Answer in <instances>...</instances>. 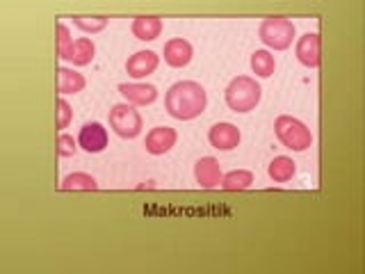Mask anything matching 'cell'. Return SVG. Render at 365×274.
Wrapping results in <instances>:
<instances>
[{"label": "cell", "mask_w": 365, "mask_h": 274, "mask_svg": "<svg viewBox=\"0 0 365 274\" xmlns=\"http://www.w3.org/2000/svg\"><path fill=\"white\" fill-rule=\"evenodd\" d=\"M176 142H179V133L174 129H169V126H155V129L146 133L144 149L151 155H164L174 149Z\"/></svg>", "instance_id": "10"}, {"label": "cell", "mask_w": 365, "mask_h": 274, "mask_svg": "<svg viewBox=\"0 0 365 274\" xmlns=\"http://www.w3.org/2000/svg\"><path fill=\"white\" fill-rule=\"evenodd\" d=\"M208 142L213 149L217 151H233L238 149L242 142V133L235 124L231 121H220L215 124L213 129L208 131Z\"/></svg>", "instance_id": "8"}, {"label": "cell", "mask_w": 365, "mask_h": 274, "mask_svg": "<svg viewBox=\"0 0 365 274\" xmlns=\"http://www.w3.org/2000/svg\"><path fill=\"white\" fill-rule=\"evenodd\" d=\"M294 55L306 68H318L322 62V39L318 32H306L294 44Z\"/></svg>", "instance_id": "9"}, {"label": "cell", "mask_w": 365, "mask_h": 274, "mask_svg": "<svg viewBox=\"0 0 365 274\" xmlns=\"http://www.w3.org/2000/svg\"><path fill=\"white\" fill-rule=\"evenodd\" d=\"M73 121V107L68 105L66 99L57 101V131H64L68 129V124Z\"/></svg>", "instance_id": "23"}, {"label": "cell", "mask_w": 365, "mask_h": 274, "mask_svg": "<svg viewBox=\"0 0 365 274\" xmlns=\"http://www.w3.org/2000/svg\"><path fill=\"white\" fill-rule=\"evenodd\" d=\"M274 135L285 149H290L294 153H301V151H309L313 146V133L311 129L306 126L301 119L297 117H290V114H281L276 117L274 121Z\"/></svg>", "instance_id": "3"}, {"label": "cell", "mask_w": 365, "mask_h": 274, "mask_svg": "<svg viewBox=\"0 0 365 274\" xmlns=\"http://www.w3.org/2000/svg\"><path fill=\"white\" fill-rule=\"evenodd\" d=\"M76 151H78V142L71 135L60 133V137H57V155L60 158H73Z\"/></svg>", "instance_id": "22"}, {"label": "cell", "mask_w": 365, "mask_h": 274, "mask_svg": "<svg viewBox=\"0 0 365 274\" xmlns=\"http://www.w3.org/2000/svg\"><path fill=\"white\" fill-rule=\"evenodd\" d=\"M194 179H196V183H199V188H203V190L220 188V183H222L220 160L213 158V155H205V158L196 160V165H194Z\"/></svg>", "instance_id": "14"}, {"label": "cell", "mask_w": 365, "mask_h": 274, "mask_svg": "<svg viewBox=\"0 0 365 274\" xmlns=\"http://www.w3.org/2000/svg\"><path fill=\"white\" fill-rule=\"evenodd\" d=\"M263 99V87L251 76H238L226 85L224 101L233 112H251Z\"/></svg>", "instance_id": "2"}, {"label": "cell", "mask_w": 365, "mask_h": 274, "mask_svg": "<svg viewBox=\"0 0 365 274\" xmlns=\"http://www.w3.org/2000/svg\"><path fill=\"white\" fill-rule=\"evenodd\" d=\"M164 64H169L172 68H183L192 62V57H194V48L192 44L187 42V39L183 37H174L169 39V42L164 44Z\"/></svg>", "instance_id": "13"}, {"label": "cell", "mask_w": 365, "mask_h": 274, "mask_svg": "<svg viewBox=\"0 0 365 274\" xmlns=\"http://www.w3.org/2000/svg\"><path fill=\"white\" fill-rule=\"evenodd\" d=\"M157 64H160V55L155 51H137L126 60V73L133 81H144V78L155 73Z\"/></svg>", "instance_id": "11"}, {"label": "cell", "mask_w": 365, "mask_h": 274, "mask_svg": "<svg viewBox=\"0 0 365 274\" xmlns=\"http://www.w3.org/2000/svg\"><path fill=\"white\" fill-rule=\"evenodd\" d=\"M57 57H62V60L68 62L71 66H87V64H92L96 57V44L90 37L71 39L64 48L57 51Z\"/></svg>", "instance_id": "6"}, {"label": "cell", "mask_w": 365, "mask_h": 274, "mask_svg": "<svg viewBox=\"0 0 365 274\" xmlns=\"http://www.w3.org/2000/svg\"><path fill=\"white\" fill-rule=\"evenodd\" d=\"M144 188L153 190V188H155V183H153V181H146V183H142V185H137V190H144Z\"/></svg>", "instance_id": "25"}, {"label": "cell", "mask_w": 365, "mask_h": 274, "mask_svg": "<svg viewBox=\"0 0 365 274\" xmlns=\"http://www.w3.org/2000/svg\"><path fill=\"white\" fill-rule=\"evenodd\" d=\"M164 107L169 117L179 121H192L201 117L208 107V92L196 81H181L174 83L164 96Z\"/></svg>", "instance_id": "1"}, {"label": "cell", "mask_w": 365, "mask_h": 274, "mask_svg": "<svg viewBox=\"0 0 365 274\" xmlns=\"http://www.w3.org/2000/svg\"><path fill=\"white\" fill-rule=\"evenodd\" d=\"M107 119H110V129L121 137V140H135L137 135L142 133L144 129V119L142 114L135 110V105L131 103H116L112 105L110 114H107Z\"/></svg>", "instance_id": "5"}, {"label": "cell", "mask_w": 365, "mask_h": 274, "mask_svg": "<svg viewBox=\"0 0 365 274\" xmlns=\"http://www.w3.org/2000/svg\"><path fill=\"white\" fill-rule=\"evenodd\" d=\"M107 21H110L107 16H73L71 18L73 28H78V30L85 32V35L103 32L105 28H107Z\"/></svg>", "instance_id": "21"}, {"label": "cell", "mask_w": 365, "mask_h": 274, "mask_svg": "<svg viewBox=\"0 0 365 274\" xmlns=\"http://www.w3.org/2000/svg\"><path fill=\"white\" fill-rule=\"evenodd\" d=\"M249 64H251V71L258 76V78H270L276 71V60H274L272 51H268V48L253 51Z\"/></svg>", "instance_id": "19"}, {"label": "cell", "mask_w": 365, "mask_h": 274, "mask_svg": "<svg viewBox=\"0 0 365 274\" xmlns=\"http://www.w3.org/2000/svg\"><path fill=\"white\" fill-rule=\"evenodd\" d=\"M68 42H71V32H68V28L64 23H57V51L64 48Z\"/></svg>", "instance_id": "24"}, {"label": "cell", "mask_w": 365, "mask_h": 274, "mask_svg": "<svg viewBox=\"0 0 365 274\" xmlns=\"http://www.w3.org/2000/svg\"><path fill=\"white\" fill-rule=\"evenodd\" d=\"M251 183H253V174L249 169H233L229 174H222L220 188H224L226 192H242L249 190Z\"/></svg>", "instance_id": "18"}, {"label": "cell", "mask_w": 365, "mask_h": 274, "mask_svg": "<svg viewBox=\"0 0 365 274\" xmlns=\"http://www.w3.org/2000/svg\"><path fill=\"white\" fill-rule=\"evenodd\" d=\"M57 92H60V96H71V94H80L85 90V76L78 73L76 68H68V66H62L60 71H57Z\"/></svg>", "instance_id": "16"}, {"label": "cell", "mask_w": 365, "mask_h": 274, "mask_svg": "<svg viewBox=\"0 0 365 274\" xmlns=\"http://www.w3.org/2000/svg\"><path fill=\"white\" fill-rule=\"evenodd\" d=\"M119 94L124 96L126 103L131 105H151L157 101V87L151 83H142V81H135V83H121L119 87Z\"/></svg>", "instance_id": "12"}, {"label": "cell", "mask_w": 365, "mask_h": 274, "mask_svg": "<svg viewBox=\"0 0 365 274\" xmlns=\"http://www.w3.org/2000/svg\"><path fill=\"white\" fill-rule=\"evenodd\" d=\"M60 190H64V192H68V190H98V183L92 174L73 172V174H68L62 179Z\"/></svg>", "instance_id": "20"}, {"label": "cell", "mask_w": 365, "mask_h": 274, "mask_svg": "<svg viewBox=\"0 0 365 274\" xmlns=\"http://www.w3.org/2000/svg\"><path fill=\"white\" fill-rule=\"evenodd\" d=\"M297 174V165L288 155H276V158L268 165V176L274 183H288Z\"/></svg>", "instance_id": "17"}, {"label": "cell", "mask_w": 365, "mask_h": 274, "mask_svg": "<svg viewBox=\"0 0 365 274\" xmlns=\"http://www.w3.org/2000/svg\"><path fill=\"white\" fill-rule=\"evenodd\" d=\"M131 32L140 42H155L162 35V18L160 16H135L131 23Z\"/></svg>", "instance_id": "15"}, {"label": "cell", "mask_w": 365, "mask_h": 274, "mask_svg": "<svg viewBox=\"0 0 365 274\" xmlns=\"http://www.w3.org/2000/svg\"><path fill=\"white\" fill-rule=\"evenodd\" d=\"M78 149H83L85 153H103L107 149V142H110V135L103 124L92 121L85 124L80 133H78Z\"/></svg>", "instance_id": "7"}, {"label": "cell", "mask_w": 365, "mask_h": 274, "mask_svg": "<svg viewBox=\"0 0 365 274\" xmlns=\"http://www.w3.org/2000/svg\"><path fill=\"white\" fill-rule=\"evenodd\" d=\"M258 39L268 51H285L297 39V30L288 16H268L258 25Z\"/></svg>", "instance_id": "4"}]
</instances>
